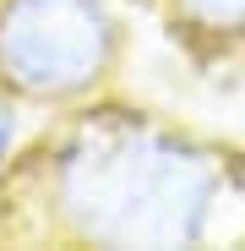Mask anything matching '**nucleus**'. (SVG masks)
Wrapping results in <instances>:
<instances>
[{
  "label": "nucleus",
  "instance_id": "f257e3e1",
  "mask_svg": "<svg viewBox=\"0 0 245 251\" xmlns=\"http://www.w3.org/2000/svg\"><path fill=\"white\" fill-rule=\"evenodd\" d=\"M0 235L98 251L245 246V153L120 93L93 99L27 137L0 180Z\"/></svg>",
  "mask_w": 245,
  "mask_h": 251
},
{
  "label": "nucleus",
  "instance_id": "f03ea898",
  "mask_svg": "<svg viewBox=\"0 0 245 251\" xmlns=\"http://www.w3.org/2000/svg\"><path fill=\"white\" fill-rule=\"evenodd\" d=\"M131 0H0V99L55 120L120 93Z\"/></svg>",
  "mask_w": 245,
  "mask_h": 251
},
{
  "label": "nucleus",
  "instance_id": "7ed1b4c3",
  "mask_svg": "<svg viewBox=\"0 0 245 251\" xmlns=\"http://www.w3.org/2000/svg\"><path fill=\"white\" fill-rule=\"evenodd\" d=\"M196 55H245V0H153Z\"/></svg>",
  "mask_w": 245,
  "mask_h": 251
},
{
  "label": "nucleus",
  "instance_id": "20e7f679",
  "mask_svg": "<svg viewBox=\"0 0 245 251\" xmlns=\"http://www.w3.org/2000/svg\"><path fill=\"white\" fill-rule=\"evenodd\" d=\"M27 137H33V131H27V109H17V104L0 99V180L17 170V158H22Z\"/></svg>",
  "mask_w": 245,
  "mask_h": 251
}]
</instances>
